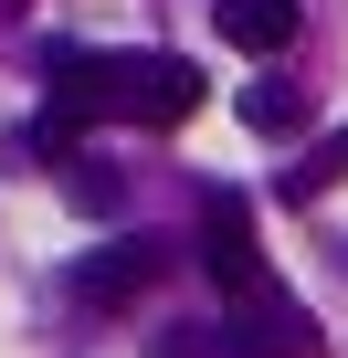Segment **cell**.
Here are the masks:
<instances>
[{"label": "cell", "instance_id": "3", "mask_svg": "<svg viewBox=\"0 0 348 358\" xmlns=\"http://www.w3.org/2000/svg\"><path fill=\"white\" fill-rule=\"evenodd\" d=\"M232 337H243V358H316V316L295 295H274V274L232 295Z\"/></svg>", "mask_w": 348, "mask_h": 358}, {"label": "cell", "instance_id": "1", "mask_svg": "<svg viewBox=\"0 0 348 358\" xmlns=\"http://www.w3.org/2000/svg\"><path fill=\"white\" fill-rule=\"evenodd\" d=\"M43 74H53V95H74L85 116H116V127H180V116L201 106V64H180V53L43 43Z\"/></svg>", "mask_w": 348, "mask_h": 358}, {"label": "cell", "instance_id": "4", "mask_svg": "<svg viewBox=\"0 0 348 358\" xmlns=\"http://www.w3.org/2000/svg\"><path fill=\"white\" fill-rule=\"evenodd\" d=\"M158 274H169V253H158V243H106V253H85V264H74V306L127 316V306H137Z\"/></svg>", "mask_w": 348, "mask_h": 358}, {"label": "cell", "instance_id": "6", "mask_svg": "<svg viewBox=\"0 0 348 358\" xmlns=\"http://www.w3.org/2000/svg\"><path fill=\"white\" fill-rule=\"evenodd\" d=\"M337 179H348V127H327L306 148V169H285V201H316V190H337Z\"/></svg>", "mask_w": 348, "mask_h": 358}, {"label": "cell", "instance_id": "8", "mask_svg": "<svg viewBox=\"0 0 348 358\" xmlns=\"http://www.w3.org/2000/svg\"><path fill=\"white\" fill-rule=\"evenodd\" d=\"M243 127H264V137H295V127H306V95H295V85H253V95H243Z\"/></svg>", "mask_w": 348, "mask_h": 358}, {"label": "cell", "instance_id": "7", "mask_svg": "<svg viewBox=\"0 0 348 358\" xmlns=\"http://www.w3.org/2000/svg\"><path fill=\"white\" fill-rule=\"evenodd\" d=\"M32 148H43L53 169H74V148H85V106H74V95H53V106L32 116Z\"/></svg>", "mask_w": 348, "mask_h": 358}, {"label": "cell", "instance_id": "2", "mask_svg": "<svg viewBox=\"0 0 348 358\" xmlns=\"http://www.w3.org/2000/svg\"><path fill=\"white\" fill-rule=\"evenodd\" d=\"M201 274H211L222 295L264 285V232H253V201H243V190H211V201H201Z\"/></svg>", "mask_w": 348, "mask_h": 358}, {"label": "cell", "instance_id": "9", "mask_svg": "<svg viewBox=\"0 0 348 358\" xmlns=\"http://www.w3.org/2000/svg\"><path fill=\"white\" fill-rule=\"evenodd\" d=\"M64 190H74L95 222H116V211H127V179H116V169H85V158H74V169H64Z\"/></svg>", "mask_w": 348, "mask_h": 358}, {"label": "cell", "instance_id": "5", "mask_svg": "<svg viewBox=\"0 0 348 358\" xmlns=\"http://www.w3.org/2000/svg\"><path fill=\"white\" fill-rule=\"evenodd\" d=\"M211 22H222L232 53H285L306 11H295V0H211Z\"/></svg>", "mask_w": 348, "mask_h": 358}]
</instances>
